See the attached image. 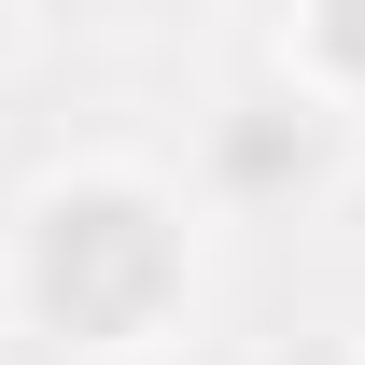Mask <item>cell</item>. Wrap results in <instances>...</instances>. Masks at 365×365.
<instances>
[{
    "mask_svg": "<svg viewBox=\"0 0 365 365\" xmlns=\"http://www.w3.org/2000/svg\"><path fill=\"white\" fill-rule=\"evenodd\" d=\"M0 309L56 365H127L197 309V197L140 155H71L14 197L0 239Z\"/></svg>",
    "mask_w": 365,
    "mask_h": 365,
    "instance_id": "obj_1",
    "label": "cell"
},
{
    "mask_svg": "<svg viewBox=\"0 0 365 365\" xmlns=\"http://www.w3.org/2000/svg\"><path fill=\"white\" fill-rule=\"evenodd\" d=\"M351 127L365 113H337V98H309L295 71H267V85H239L225 113L197 127V197H211V211H323L337 169H351Z\"/></svg>",
    "mask_w": 365,
    "mask_h": 365,
    "instance_id": "obj_2",
    "label": "cell"
},
{
    "mask_svg": "<svg viewBox=\"0 0 365 365\" xmlns=\"http://www.w3.org/2000/svg\"><path fill=\"white\" fill-rule=\"evenodd\" d=\"M281 71L337 113H365V0H295V29H281Z\"/></svg>",
    "mask_w": 365,
    "mask_h": 365,
    "instance_id": "obj_3",
    "label": "cell"
},
{
    "mask_svg": "<svg viewBox=\"0 0 365 365\" xmlns=\"http://www.w3.org/2000/svg\"><path fill=\"white\" fill-rule=\"evenodd\" d=\"M113 29H211V0H98Z\"/></svg>",
    "mask_w": 365,
    "mask_h": 365,
    "instance_id": "obj_4",
    "label": "cell"
},
{
    "mask_svg": "<svg viewBox=\"0 0 365 365\" xmlns=\"http://www.w3.org/2000/svg\"><path fill=\"white\" fill-rule=\"evenodd\" d=\"M14 56H29V14H14V0H0V71H14Z\"/></svg>",
    "mask_w": 365,
    "mask_h": 365,
    "instance_id": "obj_5",
    "label": "cell"
}]
</instances>
